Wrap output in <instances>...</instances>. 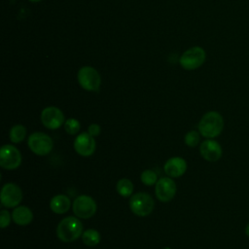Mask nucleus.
<instances>
[{
	"mask_svg": "<svg viewBox=\"0 0 249 249\" xmlns=\"http://www.w3.org/2000/svg\"><path fill=\"white\" fill-rule=\"evenodd\" d=\"M223 128L224 119L217 111H209L205 113L198 123L199 133L207 139H213L220 135Z\"/></svg>",
	"mask_w": 249,
	"mask_h": 249,
	"instance_id": "1",
	"label": "nucleus"
},
{
	"mask_svg": "<svg viewBox=\"0 0 249 249\" xmlns=\"http://www.w3.org/2000/svg\"><path fill=\"white\" fill-rule=\"evenodd\" d=\"M70 198L65 195L54 196L50 202V207L53 212L56 214L66 213L70 208Z\"/></svg>",
	"mask_w": 249,
	"mask_h": 249,
	"instance_id": "15",
	"label": "nucleus"
},
{
	"mask_svg": "<svg viewBox=\"0 0 249 249\" xmlns=\"http://www.w3.org/2000/svg\"><path fill=\"white\" fill-rule=\"evenodd\" d=\"M163 169L169 177H180L187 170V162L180 157L170 158L164 163Z\"/></svg>",
	"mask_w": 249,
	"mask_h": 249,
	"instance_id": "14",
	"label": "nucleus"
},
{
	"mask_svg": "<svg viewBox=\"0 0 249 249\" xmlns=\"http://www.w3.org/2000/svg\"><path fill=\"white\" fill-rule=\"evenodd\" d=\"M244 232L246 234V236L249 238V223L245 226V229H244Z\"/></svg>",
	"mask_w": 249,
	"mask_h": 249,
	"instance_id": "25",
	"label": "nucleus"
},
{
	"mask_svg": "<svg viewBox=\"0 0 249 249\" xmlns=\"http://www.w3.org/2000/svg\"><path fill=\"white\" fill-rule=\"evenodd\" d=\"M201 157L207 161H217L223 155V150L219 142L214 139H206L199 146Z\"/></svg>",
	"mask_w": 249,
	"mask_h": 249,
	"instance_id": "12",
	"label": "nucleus"
},
{
	"mask_svg": "<svg viewBox=\"0 0 249 249\" xmlns=\"http://www.w3.org/2000/svg\"><path fill=\"white\" fill-rule=\"evenodd\" d=\"M101 131V127L97 124H91L89 128H88V132L91 135V136H97L100 134Z\"/></svg>",
	"mask_w": 249,
	"mask_h": 249,
	"instance_id": "24",
	"label": "nucleus"
},
{
	"mask_svg": "<svg viewBox=\"0 0 249 249\" xmlns=\"http://www.w3.org/2000/svg\"><path fill=\"white\" fill-rule=\"evenodd\" d=\"M29 1H31V2H40L42 0H29Z\"/></svg>",
	"mask_w": 249,
	"mask_h": 249,
	"instance_id": "26",
	"label": "nucleus"
},
{
	"mask_svg": "<svg viewBox=\"0 0 249 249\" xmlns=\"http://www.w3.org/2000/svg\"><path fill=\"white\" fill-rule=\"evenodd\" d=\"M78 83L88 91H96L101 85V77L97 70L91 66H83L77 74Z\"/></svg>",
	"mask_w": 249,
	"mask_h": 249,
	"instance_id": "3",
	"label": "nucleus"
},
{
	"mask_svg": "<svg viewBox=\"0 0 249 249\" xmlns=\"http://www.w3.org/2000/svg\"><path fill=\"white\" fill-rule=\"evenodd\" d=\"M163 249H171V248H170V247H164Z\"/></svg>",
	"mask_w": 249,
	"mask_h": 249,
	"instance_id": "27",
	"label": "nucleus"
},
{
	"mask_svg": "<svg viewBox=\"0 0 249 249\" xmlns=\"http://www.w3.org/2000/svg\"><path fill=\"white\" fill-rule=\"evenodd\" d=\"M80 123L78 120L74 119V118H70L68 120L65 121L64 123V129L68 134L71 135H75L78 133V131L80 130Z\"/></svg>",
	"mask_w": 249,
	"mask_h": 249,
	"instance_id": "20",
	"label": "nucleus"
},
{
	"mask_svg": "<svg viewBox=\"0 0 249 249\" xmlns=\"http://www.w3.org/2000/svg\"><path fill=\"white\" fill-rule=\"evenodd\" d=\"M26 135V129L21 124L14 125L10 130V139L13 143L21 142Z\"/></svg>",
	"mask_w": 249,
	"mask_h": 249,
	"instance_id": "19",
	"label": "nucleus"
},
{
	"mask_svg": "<svg viewBox=\"0 0 249 249\" xmlns=\"http://www.w3.org/2000/svg\"><path fill=\"white\" fill-rule=\"evenodd\" d=\"M206 59L205 51L198 46L192 47L185 51L180 56V64L186 70H195L200 67Z\"/></svg>",
	"mask_w": 249,
	"mask_h": 249,
	"instance_id": "4",
	"label": "nucleus"
},
{
	"mask_svg": "<svg viewBox=\"0 0 249 249\" xmlns=\"http://www.w3.org/2000/svg\"><path fill=\"white\" fill-rule=\"evenodd\" d=\"M116 189L120 196L127 197V196H130L133 192V184L129 179L123 178L118 181Z\"/></svg>",
	"mask_w": 249,
	"mask_h": 249,
	"instance_id": "17",
	"label": "nucleus"
},
{
	"mask_svg": "<svg viewBox=\"0 0 249 249\" xmlns=\"http://www.w3.org/2000/svg\"><path fill=\"white\" fill-rule=\"evenodd\" d=\"M141 181L146 186H152L157 183V173L151 169H146L141 173Z\"/></svg>",
	"mask_w": 249,
	"mask_h": 249,
	"instance_id": "21",
	"label": "nucleus"
},
{
	"mask_svg": "<svg viewBox=\"0 0 249 249\" xmlns=\"http://www.w3.org/2000/svg\"><path fill=\"white\" fill-rule=\"evenodd\" d=\"M155 193L160 201L167 202L176 194V184L170 177H161L156 183Z\"/></svg>",
	"mask_w": 249,
	"mask_h": 249,
	"instance_id": "11",
	"label": "nucleus"
},
{
	"mask_svg": "<svg viewBox=\"0 0 249 249\" xmlns=\"http://www.w3.org/2000/svg\"><path fill=\"white\" fill-rule=\"evenodd\" d=\"M199 133L196 130H191L185 135V143L189 147H196L199 143Z\"/></svg>",
	"mask_w": 249,
	"mask_h": 249,
	"instance_id": "22",
	"label": "nucleus"
},
{
	"mask_svg": "<svg viewBox=\"0 0 249 249\" xmlns=\"http://www.w3.org/2000/svg\"><path fill=\"white\" fill-rule=\"evenodd\" d=\"M12 218L14 222L19 226H26L28 225L32 219L33 214L32 211L27 206H18L14 209Z\"/></svg>",
	"mask_w": 249,
	"mask_h": 249,
	"instance_id": "16",
	"label": "nucleus"
},
{
	"mask_svg": "<svg viewBox=\"0 0 249 249\" xmlns=\"http://www.w3.org/2000/svg\"><path fill=\"white\" fill-rule=\"evenodd\" d=\"M83 234V225L76 217L69 216L62 219L56 228V235L63 242L76 240Z\"/></svg>",
	"mask_w": 249,
	"mask_h": 249,
	"instance_id": "2",
	"label": "nucleus"
},
{
	"mask_svg": "<svg viewBox=\"0 0 249 249\" xmlns=\"http://www.w3.org/2000/svg\"><path fill=\"white\" fill-rule=\"evenodd\" d=\"M11 222V216L10 213L7 210H1L0 212V227L2 229H5L10 225Z\"/></svg>",
	"mask_w": 249,
	"mask_h": 249,
	"instance_id": "23",
	"label": "nucleus"
},
{
	"mask_svg": "<svg viewBox=\"0 0 249 249\" xmlns=\"http://www.w3.org/2000/svg\"><path fill=\"white\" fill-rule=\"evenodd\" d=\"M21 163V155L13 145H4L0 150V165L8 170L18 168Z\"/></svg>",
	"mask_w": 249,
	"mask_h": 249,
	"instance_id": "8",
	"label": "nucleus"
},
{
	"mask_svg": "<svg viewBox=\"0 0 249 249\" xmlns=\"http://www.w3.org/2000/svg\"><path fill=\"white\" fill-rule=\"evenodd\" d=\"M83 242L88 246H95L100 241V233L92 229H89L82 234Z\"/></svg>",
	"mask_w": 249,
	"mask_h": 249,
	"instance_id": "18",
	"label": "nucleus"
},
{
	"mask_svg": "<svg viewBox=\"0 0 249 249\" xmlns=\"http://www.w3.org/2000/svg\"><path fill=\"white\" fill-rule=\"evenodd\" d=\"M42 124L50 129H56L60 127L64 122V115L62 111L54 106L46 107L41 113Z\"/></svg>",
	"mask_w": 249,
	"mask_h": 249,
	"instance_id": "10",
	"label": "nucleus"
},
{
	"mask_svg": "<svg viewBox=\"0 0 249 249\" xmlns=\"http://www.w3.org/2000/svg\"><path fill=\"white\" fill-rule=\"evenodd\" d=\"M74 149L79 155L83 157H89L92 155L95 150V140L93 136H91L89 132H83L79 134L75 138Z\"/></svg>",
	"mask_w": 249,
	"mask_h": 249,
	"instance_id": "13",
	"label": "nucleus"
},
{
	"mask_svg": "<svg viewBox=\"0 0 249 249\" xmlns=\"http://www.w3.org/2000/svg\"><path fill=\"white\" fill-rule=\"evenodd\" d=\"M154 199L146 193H137L132 195L129 199V208L137 216L144 217L152 213L154 209Z\"/></svg>",
	"mask_w": 249,
	"mask_h": 249,
	"instance_id": "5",
	"label": "nucleus"
},
{
	"mask_svg": "<svg viewBox=\"0 0 249 249\" xmlns=\"http://www.w3.org/2000/svg\"><path fill=\"white\" fill-rule=\"evenodd\" d=\"M1 203L5 207L13 208L18 206L22 199V192L20 188L14 183H7L1 190Z\"/></svg>",
	"mask_w": 249,
	"mask_h": 249,
	"instance_id": "9",
	"label": "nucleus"
},
{
	"mask_svg": "<svg viewBox=\"0 0 249 249\" xmlns=\"http://www.w3.org/2000/svg\"><path fill=\"white\" fill-rule=\"evenodd\" d=\"M29 149L38 156L48 155L53 147L52 138L44 132H34L28 137Z\"/></svg>",
	"mask_w": 249,
	"mask_h": 249,
	"instance_id": "6",
	"label": "nucleus"
},
{
	"mask_svg": "<svg viewBox=\"0 0 249 249\" xmlns=\"http://www.w3.org/2000/svg\"><path fill=\"white\" fill-rule=\"evenodd\" d=\"M73 212L78 218L89 219L96 212V203L89 196H79L73 202Z\"/></svg>",
	"mask_w": 249,
	"mask_h": 249,
	"instance_id": "7",
	"label": "nucleus"
}]
</instances>
